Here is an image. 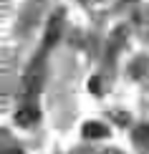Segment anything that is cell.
Returning a JSON list of instances; mask_svg holds the SVG:
<instances>
[{
    "label": "cell",
    "mask_w": 149,
    "mask_h": 154,
    "mask_svg": "<svg viewBox=\"0 0 149 154\" xmlns=\"http://www.w3.org/2000/svg\"><path fill=\"white\" fill-rule=\"evenodd\" d=\"M104 154H121V152H114V149H111V152H104Z\"/></svg>",
    "instance_id": "7"
},
{
    "label": "cell",
    "mask_w": 149,
    "mask_h": 154,
    "mask_svg": "<svg viewBox=\"0 0 149 154\" xmlns=\"http://www.w3.org/2000/svg\"><path fill=\"white\" fill-rule=\"evenodd\" d=\"M134 142L139 146H144V149H149V124H139L134 129Z\"/></svg>",
    "instance_id": "5"
},
{
    "label": "cell",
    "mask_w": 149,
    "mask_h": 154,
    "mask_svg": "<svg viewBox=\"0 0 149 154\" xmlns=\"http://www.w3.org/2000/svg\"><path fill=\"white\" fill-rule=\"evenodd\" d=\"M61 28H63V13H58V15L51 18V23H48V30H46V38H43V51H48L53 43L58 41V35H61Z\"/></svg>",
    "instance_id": "3"
},
{
    "label": "cell",
    "mask_w": 149,
    "mask_h": 154,
    "mask_svg": "<svg viewBox=\"0 0 149 154\" xmlns=\"http://www.w3.org/2000/svg\"><path fill=\"white\" fill-rule=\"evenodd\" d=\"M46 53H48V51L41 48V53L30 61L28 71H25V76H23V83H20L23 88H20V94H23L25 101H33L36 96H38V91H41L43 81H46Z\"/></svg>",
    "instance_id": "1"
},
{
    "label": "cell",
    "mask_w": 149,
    "mask_h": 154,
    "mask_svg": "<svg viewBox=\"0 0 149 154\" xmlns=\"http://www.w3.org/2000/svg\"><path fill=\"white\" fill-rule=\"evenodd\" d=\"M3 154H23L20 149H18V146H5V152Z\"/></svg>",
    "instance_id": "6"
},
{
    "label": "cell",
    "mask_w": 149,
    "mask_h": 154,
    "mask_svg": "<svg viewBox=\"0 0 149 154\" xmlns=\"http://www.w3.org/2000/svg\"><path fill=\"white\" fill-rule=\"evenodd\" d=\"M38 119H41V111H38L36 101H23V104L15 109V121L20 126H33Z\"/></svg>",
    "instance_id": "2"
},
{
    "label": "cell",
    "mask_w": 149,
    "mask_h": 154,
    "mask_svg": "<svg viewBox=\"0 0 149 154\" xmlns=\"http://www.w3.org/2000/svg\"><path fill=\"white\" fill-rule=\"evenodd\" d=\"M83 137L86 139H106L109 137V129L99 121H86L83 124Z\"/></svg>",
    "instance_id": "4"
}]
</instances>
